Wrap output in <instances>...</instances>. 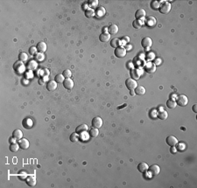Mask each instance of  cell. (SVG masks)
Returning a JSON list of instances; mask_svg holds the SVG:
<instances>
[{"label":"cell","instance_id":"6da1fadb","mask_svg":"<svg viewBox=\"0 0 197 188\" xmlns=\"http://www.w3.org/2000/svg\"><path fill=\"white\" fill-rule=\"evenodd\" d=\"M158 9H160V13L167 14L171 11V4L168 1H161Z\"/></svg>","mask_w":197,"mask_h":188},{"label":"cell","instance_id":"7a4b0ae2","mask_svg":"<svg viewBox=\"0 0 197 188\" xmlns=\"http://www.w3.org/2000/svg\"><path fill=\"white\" fill-rule=\"evenodd\" d=\"M176 104L180 107H185L188 103V99L185 95H180L176 97Z\"/></svg>","mask_w":197,"mask_h":188},{"label":"cell","instance_id":"3957f363","mask_svg":"<svg viewBox=\"0 0 197 188\" xmlns=\"http://www.w3.org/2000/svg\"><path fill=\"white\" fill-rule=\"evenodd\" d=\"M125 86L129 90H135V88L138 87V82L137 81L130 78L125 81Z\"/></svg>","mask_w":197,"mask_h":188},{"label":"cell","instance_id":"277c9868","mask_svg":"<svg viewBox=\"0 0 197 188\" xmlns=\"http://www.w3.org/2000/svg\"><path fill=\"white\" fill-rule=\"evenodd\" d=\"M114 53H115V55H116L117 58H124L125 55H126L127 51H126V49H125L124 47H118L115 48Z\"/></svg>","mask_w":197,"mask_h":188},{"label":"cell","instance_id":"5b68a950","mask_svg":"<svg viewBox=\"0 0 197 188\" xmlns=\"http://www.w3.org/2000/svg\"><path fill=\"white\" fill-rule=\"evenodd\" d=\"M91 124L94 128L100 129L101 127L103 126V119H102L101 117H99V116H96V117H94L93 119H92Z\"/></svg>","mask_w":197,"mask_h":188},{"label":"cell","instance_id":"8992f818","mask_svg":"<svg viewBox=\"0 0 197 188\" xmlns=\"http://www.w3.org/2000/svg\"><path fill=\"white\" fill-rule=\"evenodd\" d=\"M148 171H149V173L152 175V176H157L160 172V167L158 166V164H152V166H149Z\"/></svg>","mask_w":197,"mask_h":188},{"label":"cell","instance_id":"52a82bcc","mask_svg":"<svg viewBox=\"0 0 197 188\" xmlns=\"http://www.w3.org/2000/svg\"><path fill=\"white\" fill-rule=\"evenodd\" d=\"M13 68H14V70L16 71L18 73H19V75H20V73H22L25 71V65L23 64L22 61L19 60V61H17L13 65Z\"/></svg>","mask_w":197,"mask_h":188},{"label":"cell","instance_id":"ba28073f","mask_svg":"<svg viewBox=\"0 0 197 188\" xmlns=\"http://www.w3.org/2000/svg\"><path fill=\"white\" fill-rule=\"evenodd\" d=\"M144 68H145V71L146 73H155L157 67H156V65L154 64V63L149 62V63H146V64L145 65Z\"/></svg>","mask_w":197,"mask_h":188},{"label":"cell","instance_id":"9c48e42d","mask_svg":"<svg viewBox=\"0 0 197 188\" xmlns=\"http://www.w3.org/2000/svg\"><path fill=\"white\" fill-rule=\"evenodd\" d=\"M152 40L150 37H145L143 38L141 40V45L145 48H149L152 47Z\"/></svg>","mask_w":197,"mask_h":188},{"label":"cell","instance_id":"30bf717a","mask_svg":"<svg viewBox=\"0 0 197 188\" xmlns=\"http://www.w3.org/2000/svg\"><path fill=\"white\" fill-rule=\"evenodd\" d=\"M130 78L133 79V80H135V81H137L140 78V75H142V73H141V71L139 70V69L132 68L130 72Z\"/></svg>","mask_w":197,"mask_h":188},{"label":"cell","instance_id":"8fae6325","mask_svg":"<svg viewBox=\"0 0 197 188\" xmlns=\"http://www.w3.org/2000/svg\"><path fill=\"white\" fill-rule=\"evenodd\" d=\"M18 144H19V147L22 150L28 149V148H29V145H30L29 141H28L26 138H22L21 139H19V142H18Z\"/></svg>","mask_w":197,"mask_h":188},{"label":"cell","instance_id":"7c38bea8","mask_svg":"<svg viewBox=\"0 0 197 188\" xmlns=\"http://www.w3.org/2000/svg\"><path fill=\"white\" fill-rule=\"evenodd\" d=\"M166 142L169 146H176V144H178V139L174 136H169L166 139Z\"/></svg>","mask_w":197,"mask_h":188},{"label":"cell","instance_id":"4fadbf2b","mask_svg":"<svg viewBox=\"0 0 197 188\" xmlns=\"http://www.w3.org/2000/svg\"><path fill=\"white\" fill-rule=\"evenodd\" d=\"M145 24H146L147 26L153 27V26H155L156 24H157V20H156V19L154 17L149 16L146 19H145Z\"/></svg>","mask_w":197,"mask_h":188},{"label":"cell","instance_id":"5bb4252c","mask_svg":"<svg viewBox=\"0 0 197 188\" xmlns=\"http://www.w3.org/2000/svg\"><path fill=\"white\" fill-rule=\"evenodd\" d=\"M37 50H38V52L39 53H44L46 51H47V44H46L45 42H43V41H40V42H39L37 44Z\"/></svg>","mask_w":197,"mask_h":188},{"label":"cell","instance_id":"9a60e30c","mask_svg":"<svg viewBox=\"0 0 197 188\" xmlns=\"http://www.w3.org/2000/svg\"><path fill=\"white\" fill-rule=\"evenodd\" d=\"M63 86L67 89H72L74 88V82L70 78H66L63 82Z\"/></svg>","mask_w":197,"mask_h":188},{"label":"cell","instance_id":"2e32d148","mask_svg":"<svg viewBox=\"0 0 197 188\" xmlns=\"http://www.w3.org/2000/svg\"><path fill=\"white\" fill-rule=\"evenodd\" d=\"M25 181H26V184L27 185H29L31 187H34L36 185V183H37V180H36V178L34 176H29L27 177L26 179H25Z\"/></svg>","mask_w":197,"mask_h":188},{"label":"cell","instance_id":"e0dca14e","mask_svg":"<svg viewBox=\"0 0 197 188\" xmlns=\"http://www.w3.org/2000/svg\"><path fill=\"white\" fill-rule=\"evenodd\" d=\"M57 88V82L55 81H49L47 84V89L48 91H53Z\"/></svg>","mask_w":197,"mask_h":188},{"label":"cell","instance_id":"ac0fdd59","mask_svg":"<svg viewBox=\"0 0 197 188\" xmlns=\"http://www.w3.org/2000/svg\"><path fill=\"white\" fill-rule=\"evenodd\" d=\"M145 15H146V12H145V11L144 9H139L138 10V11L136 12V13H135V18H136V19H142L143 18L145 17Z\"/></svg>","mask_w":197,"mask_h":188},{"label":"cell","instance_id":"d6986e66","mask_svg":"<svg viewBox=\"0 0 197 188\" xmlns=\"http://www.w3.org/2000/svg\"><path fill=\"white\" fill-rule=\"evenodd\" d=\"M110 39H111V34L109 32H102V33L99 35V39L102 42H107L109 41Z\"/></svg>","mask_w":197,"mask_h":188},{"label":"cell","instance_id":"ffe728a7","mask_svg":"<svg viewBox=\"0 0 197 188\" xmlns=\"http://www.w3.org/2000/svg\"><path fill=\"white\" fill-rule=\"evenodd\" d=\"M88 129H89V127L87 124H81V125H79L78 127H76L75 132L78 134H81V133H83V132L88 131Z\"/></svg>","mask_w":197,"mask_h":188},{"label":"cell","instance_id":"44dd1931","mask_svg":"<svg viewBox=\"0 0 197 188\" xmlns=\"http://www.w3.org/2000/svg\"><path fill=\"white\" fill-rule=\"evenodd\" d=\"M148 168H149V166H148V164L146 163H145V162H141V163H139V166H138V170H139V172H142V173L148 171Z\"/></svg>","mask_w":197,"mask_h":188},{"label":"cell","instance_id":"7402d4cb","mask_svg":"<svg viewBox=\"0 0 197 188\" xmlns=\"http://www.w3.org/2000/svg\"><path fill=\"white\" fill-rule=\"evenodd\" d=\"M37 67H38V63H37L36 60H32L27 63V68L30 71H34V70L36 69Z\"/></svg>","mask_w":197,"mask_h":188},{"label":"cell","instance_id":"603a6c76","mask_svg":"<svg viewBox=\"0 0 197 188\" xmlns=\"http://www.w3.org/2000/svg\"><path fill=\"white\" fill-rule=\"evenodd\" d=\"M108 32L111 35H115L118 32V26L117 25H111L108 28Z\"/></svg>","mask_w":197,"mask_h":188},{"label":"cell","instance_id":"cb8c5ba5","mask_svg":"<svg viewBox=\"0 0 197 188\" xmlns=\"http://www.w3.org/2000/svg\"><path fill=\"white\" fill-rule=\"evenodd\" d=\"M95 14H96L98 18L103 17V15L105 14V9H104V7H103V6L97 7V9L95 10Z\"/></svg>","mask_w":197,"mask_h":188},{"label":"cell","instance_id":"d4e9b609","mask_svg":"<svg viewBox=\"0 0 197 188\" xmlns=\"http://www.w3.org/2000/svg\"><path fill=\"white\" fill-rule=\"evenodd\" d=\"M12 138H16L17 140H19L23 138V132L20 129H15L12 133Z\"/></svg>","mask_w":197,"mask_h":188},{"label":"cell","instance_id":"484cf974","mask_svg":"<svg viewBox=\"0 0 197 188\" xmlns=\"http://www.w3.org/2000/svg\"><path fill=\"white\" fill-rule=\"evenodd\" d=\"M135 94L138 95H143L145 94V88L143 87V86H138V87L135 88Z\"/></svg>","mask_w":197,"mask_h":188},{"label":"cell","instance_id":"4316f807","mask_svg":"<svg viewBox=\"0 0 197 188\" xmlns=\"http://www.w3.org/2000/svg\"><path fill=\"white\" fill-rule=\"evenodd\" d=\"M121 43H122V41L120 40L119 38H116V39H113L111 41V45L112 47L117 48V47H118L120 45H121Z\"/></svg>","mask_w":197,"mask_h":188},{"label":"cell","instance_id":"83f0119b","mask_svg":"<svg viewBox=\"0 0 197 188\" xmlns=\"http://www.w3.org/2000/svg\"><path fill=\"white\" fill-rule=\"evenodd\" d=\"M89 135L90 136H92V138H96V136L99 135V130H98V129L94 128V127H93V128H92L91 129H89Z\"/></svg>","mask_w":197,"mask_h":188},{"label":"cell","instance_id":"f1b7e54d","mask_svg":"<svg viewBox=\"0 0 197 188\" xmlns=\"http://www.w3.org/2000/svg\"><path fill=\"white\" fill-rule=\"evenodd\" d=\"M19 148H20V147H19V144H18V143H12L11 144H10V146H9L10 151H11L12 152H16V151H19Z\"/></svg>","mask_w":197,"mask_h":188},{"label":"cell","instance_id":"f546056e","mask_svg":"<svg viewBox=\"0 0 197 188\" xmlns=\"http://www.w3.org/2000/svg\"><path fill=\"white\" fill-rule=\"evenodd\" d=\"M23 125H24L25 128H26V129L31 128V127L32 126V119L25 118V120H24V122H23Z\"/></svg>","mask_w":197,"mask_h":188},{"label":"cell","instance_id":"4dcf8cb0","mask_svg":"<svg viewBox=\"0 0 197 188\" xmlns=\"http://www.w3.org/2000/svg\"><path fill=\"white\" fill-rule=\"evenodd\" d=\"M70 141L73 142V143H76V142L79 141V139H80V136H79V134L76 133V132H75V133H72L70 135Z\"/></svg>","mask_w":197,"mask_h":188},{"label":"cell","instance_id":"1f68e13d","mask_svg":"<svg viewBox=\"0 0 197 188\" xmlns=\"http://www.w3.org/2000/svg\"><path fill=\"white\" fill-rule=\"evenodd\" d=\"M167 108H169V109H175L177 104H176V101L174 100L169 99V100L167 101Z\"/></svg>","mask_w":197,"mask_h":188},{"label":"cell","instance_id":"d6a6232c","mask_svg":"<svg viewBox=\"0 0 197 188\" xmlns=\"http://www.w3.org/2000/svg\"><path fill=\"white\" fill-rule=\"evenodd\" d=\"M95 10L94 9H87L85 12V16L88 18V19H91L95 16Z\"/></svg>","mask_w":197,"mask_h":188},{"label":"cell","instance_id":"836d02e7","mask_svg":"<svg viewBox=\"0 0 197 188\" xmlns=\"http://www.w3.org/2000/svg\"><path fill=\"white\" fill-rule=\"evenodd\" d=\"M176 149H177V151H184L186 149V144L183 143V142H180V143H179L176 144Z\"/></svg>","mask_w":197,"mask_h":188},{"label":"cell","instance_id":"e575fe53","mask_svg":"<svg viewBox=\"0 0 197 188\" xmlns=\"http://www.w3.org/2000/svg\"><path fill=\"white\" fill-rule=\"evenodd\" d=\"M132 25H133L134 28L136 29H140L141 28V26L143 25V23L141 20H139V19H135L133 23H132Z\"/></svg>","mask_w":197,"mask_h":188},{"label":"cell","instance_id":"d590c367","mask_svg":"<svg viewBox=\"0 0 197 188\" xmlns=\"http://www.w3.org/2000/svg\"><path fill=\"white\" fill-rule=\"evenodd\" d=\"M64 80H65V77L63 76L62 73H60V75H55V77H54V81L57 83H63Z\"/></svg>","mask_w":197,"mask_h":188},{"label":"cell","instance_id":"8d00e7d4","mask_svg":"<svg viewBox=\"0 0 197 188\" xmlns=\"http://www.w3.org/2000/svg\"><path fill=\"white\" fill-rule=\"evenodd\" d=\"M167 116H168V114H167V111H165V110L160 111L158 115V117L160 118V120H166V119L167 118Z\"/></svg>","mask_w":197,"mask_h":188},{"label":"cell","instance_id":"74e56055","mask_svg":"<svg viewBox=\"0 0 197 188\" xmlns=\"http://www.w3.org/2000/svg\"><path fill=\"white\" fill-rule=\"evenodd\" d=\"M27 59H28V55H27V53H20L19 54V60H20V61H26L27 60Z\"/></svg>","mask_w":197,"mask_h":188},{"label":"cell","instance_id":"f35d334b","mask_svg":"<svg viewBox=\"0 0 197 188\" xmlns=\"http://www.w3.org/2000/svg\"><path fill=\"white\" fill-rule=\"evenodd\" d=\"M44 59H45L44 53H37L36 54H35V60H36V61H43Z\"/></svg>","mask_w":197,"mask_h":188},{"label":"cell","instance_id":"ab89813d","mask_svg":"<svg viewBox=\"0 0 197 188\" xmlns=\"http://www.w3.org/2000/svg\"><path fill=\"white\" fill-rule=\"evenodd\" d=\"M160 2H158V1H152V4H151V7H152V9L153 10L158 9L160 8Z\"/></svg>","mask_w":197,"mask_h":188},{"label":"cell","instance_id":"60d3db41","mask_svg":"<svg viewBox=\"0 0 197 188\" xmlns=\"http://www.w3.org/2000/svg\"><path fill=\"white\" fill-rule=\"evenodd\" d=\"M62 75H63L64 77H65V79L66 78H70L71 75H72V72H71L69 69H66V70L63 71Z\"/></svg>","mask_w":197,"mask_h":188},{"label":"cell","instance_id":"b9f144b4","mask_svg":"<svg viewBox=\"0 0 197 188\" xmlns=\"http://www.w3.org/2000/svg\"><path fill=\"white\" fill-rule=\"evenodd\" d=\"M146 59H147L148 60H153L155 59V53H152V52L147 53V54H146Z\"/></svg>","mask_w":197,"mask_h":188},{"label":"cell","instance_id":"7bdbcfd3","mask_svg":"<svg viewBox=\"0 0 197 188\" xmlns=\"http://www.w3.org/2000/svg\"><path fill=\"white\" fill-rule=\"evenodd\" d=\"M88 4H89V6H90V7H96V6H97V4H98V1L97 0H89V1L88 2Z\"/></svg>","mask_w":197,"mask_h":188},{"label":"cell","instance_id":"ee69618b","mask_svg":"<svg viewBox=\"0 0 197 188\" xmlns=\"http://www.w3.org/2000/svg\"><path fill=\"white\" fill-rule=\"evenodd\" d=\"M80 138L83 141H84V140H88L89 139V135L87 134V131L86 132H83V133H81L80 134Z\"/></svg>","mask_w":197,"mask_h":188},{"label":"cell","instance_id":"f6af8a7d","mask_svg":"<svg viewBox=\"0 0 197 188\" xmlns=\"http://www.w3.org/2000/svg\"><path fill=\"white\" fill-rule=\"evenodd\" d=\"M37 52H38V50L36 47H31L29 48V53L31 55H35L37 53Z\"/></svg>","mask_w":197,"mask_h":188},{"label":"cell","instance_id":"bcb514c9","mask_svg":"<svg viewBox=\"0 0 197 188\" xmlns=\"http://www.w3.org/2000/svg\"><path fill=\"white\" fill-rule=\"evenodd\" d=\"M170 151H171V153H172V154H175L176 152H177V149H176L175 146H171Z\"/></svg>","mask_w":197,"mask_h":188},{"label":"cell","instance_id":"7dc6e473","mask_svg":"<svg viewBox=\"0 0 197 188\" xmlns=\"http://www.w3.org/2000/svg\"><path fill=\"white\" fill-rule=\"evenodd\" d=\"M161 59H160V58H158V59H156L155 60H154V64L156 65V66H158L161 63Z\"/></svg>","mask_w":197,"mask_h":188},{"label":"cell","instance_id":"c3c4849f","mask_svg":"<svg viewBox=\"0 0 197 188\" xmlns=\"http://www.w3.org/2000/svg\"><path fill=\"white\" fill-rule=\"evenodd\" d=\"M123 39H124V44H126L127 42L130 41V38L128 37V36H124V38H123Z\"/></svg>","mask_w":197,"mask_h":188},{"label":"cell","instance_id":"681fc988","mask_svg":"<svg viewBox=\"0 0 197 188\" xmlns=\"http://www.w3.org/2000/svg\"><path fill=\"white\" fill-rule=\"evenodd\" d=\"M192 109H193V111L194 113H197V104H194Z\"/></svg>","mask_w":197,"mask_h":188},{"label":"cell","instance_id":"f907efd6","mask_svg":"<svg viewBox=\"0 0 197 188\" xmlns=\"http://www.w3.org/2000/svg\"><path fill=\"white\" fill-rule=\"evenodd\" d=\"M44 79H40V80H39V84L40 85H43V84H44Z\"/></svg>","mask_w":197,"mask_h":188},{"label":"cell","instance_id":"816d5d0a","mask_svg":"<svg viewBox=\"0 0 197 188\" xmlns=\"http://www.w3.org/2000/svg\"><path fill=\"white\" fill-rule=\"evenodd\" d=\"M130 95H132V96L135 95H136V94H135V91L134 90H130Z\"/></svg>","mask_w":197,"mask_h":188},{"label":"cell","instance_id":"f5cc1de1","mask_svg":"<svg viewBox=\"0 0 197 188\" xmlns=\"http://www.w3.org/2000/svg\"><path fill=\"white\" fill-rule=\"evenodd\" d=\"M103 32H108V28L107 27H104L103 28Z\"/></svg>","mask_w":197,"mask_h":188}]
</instances>
